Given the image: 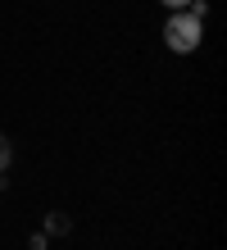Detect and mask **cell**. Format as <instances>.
<instances>
[{
    "instance_id": "cell-3",
    "label": "cell",
    "mask_w": 227,
    "mask_h": 250,
    "mask_svg": "<svg viewBox=\"0 0 227 250\" xmlns=\"http://www.w3.org/2000/svg\"><path fill=\"white\" fill-rule=\"evenodd\" d=\"M9 164H14V146H9L5 132H0V173H9Z\"/></svg>"
},
{
    "instance_id": "cell-1",
    "label": "cell",
    "mask_w": 227,
    "mask_h": 250,
    "mask_svg": "<svg viewBox=\"0 0 227 250\" xmlns=\"http://www.w3.org/2000/svg\"><path fill=\"white\" fill-rule=\"evenodd\" d=\"M200 37H205V23L195 19V14L186 9H177L168 23H164V46H168L173 55H191V50H200Z\"/></svg>"
},
{
    "instance_id": "cell-2",
    "label": "cell",
    "mask_w": 227,
    "mask_h": 250,
    "mask_svg": "<svg viewBox=\"0 0 227 250\" xmlns=\"http://www.w3.org/2000/svg\"><path fill=\"white\" fill-rule=\"evenodd\" d=\"M73 223H68V214H45V237H68Z\"/></svg>"
},
{
    "instance_id": "cell-4",
    "label": "cell",
    "mask_w": 227,
    "mask_h": 250,
    "mask_svg": "<svg viewBox=\"0 0 227 250\" xmlns=\"http://www.w3.org/2000/svg\"><path fill=\"white\" fill-rule=\"evenodd\" d=\"M164 5H168V9L177 14V9H186V5H191V0H164Z\"/></svg>"
}]
</instances>
